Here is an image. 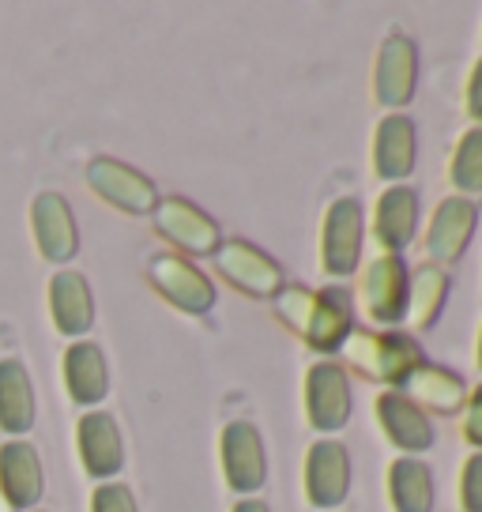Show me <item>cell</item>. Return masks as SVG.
Listing matches in <instances>:
<instances>
[{"label":"cell","mask_w":482,"mask_h":512,"mask_svg":"<svg viewBox=\"0 0 482 512\" xmlns=\"http://www.w3.org/2000/svg\"><path fill=\"white\" fill-rule=\"evenodd\" d=\"M272 305L290 332L302 336V343H309L317 354L343 351L347 336L354 332V305L347 287H283Z\"/></svg>","instance_id":"6da1fadb"},{"label":"cell","mask_w":482,"mask_h":512,"mask_svg":"<svg viewBox=\"0 0 482 512\" xmlns=\"http://www.w3.org/2000/svg\"><path fill=\"white\" fill-rule=\"evenodd\" d=\"M343 354L358 373H366L370 381L392 384V388H400L407 373L426 362L422 347L403 332H351L343 343Z\"/></svg>","instance_id":"7a4b0ae2"},{"label":"cell","mask_w":482,"mask_h":512,"mask_svg":"<svg viewBox=\"0 0 482 512\" xmlns=\"http://www.w3.org/2000/svg\"><path fill=\"white\" fill-rule=\"evenodd\" d=\"M366 245V211L354 196L332 200V208L324 211L321 230V268L328 279H347L358 272Z\"/></svg>","instance_id":"3957f363"},{"label":"cell","mask_w":482,"mask_h":512,"mask_svg":"<svg viewBox=\"0 0 482 512\" xmlns=\"http://www.w3.org/2000/svg\"><path fill=\"white\" fill-rule=\"evenodd\" d=\"M351 381L336 362H313L306 373V415L317 433H339L351 422Z\"/></svg>","instance_id":"277c9868"},{"label":"cell","mask_w":482,"mask_h":512,"mask_svg":"<svg viewBox=\"0 0 482 512\" xmlns=\"http://www.w3.org/2000/svg\"><path fill=\"white\" fill-rule=\"evenodd\" d=\"M223 475L238 497H253L268 482V452L253 422H230L223 430Z\"/></svg>","instance_id":"5b68a950"},{"label":"cell","mask_w":482,"mask_h":512,"mask_svg":"<svg viewBox=\"0 0 482 512\" xmlns=\"http://www.w3.org/2000/svg\"><path fill=\"white\" fill-rule=\"evenodd\" d=\"M147 275H151V283L159 290L162 298L170 305H177L181 313H193V317H204L215 309V287L208 283V275L200 272L196 264L189 260H181L174 253H159L151 256V264H147Z\"/></svg>","instance_id":"8992f818"},{"label":"cell","mask_w":482,"mask_h":512,"mask_svg":"<svg viewBox=\"0 0 482 512\" xmlns=\"http://www.w3.org/2000/svg\"><path fill=\"white\" fill-rule=\"evenodd\" d=\"M407 287H411V275H407L403 256L381 253L362 272V309H366V317L396 332V324L407 317Z\"/></svg>","instance_id":"52a82bcc"},{"label":"cell","mask_w":482,"mask_h":512,"mask_svg":"<svg viewBox=\"0 0 482 512\" xmlns=\"http://www.w3.org/2000/svg\"><path fill=\"white\" fill-rule=\"evenodd\" d=\"M155 215V226L166 241H174L177 249L193 256H211L219 245H223V230L211 219L208 211H200L193 200L185 196H166L159 200V208L151 211Z\"/></svg>","instance_id":"ba28073f"},{"label":"cell","mask_w":482,"mask_h":512,"mask_svg":"<svg viewBox=\"0 0 482 512\" xmlns=\"http://www.w3.org/2000/svg\"><path fill=\"white\" fill-rule=\"evenodd\" d=\"M87 185H91L106 204H113V208L125 211V215H151V211L159 208V189H155V181L117 159L91 162V166H87Z\"/></svg>","instance_id":"9c48e42d"},{"label":"cell","mask_w":482,"mask_h":512,"mask_svg":"<svg viewBox=\"0 0 482 512\" xmlns=\"http://www.w3.org/2000/svg\"><path fill=\"white\" fill-rule=\"evenodd\" d=\"M211 256H215V268L249 298H275L283 290V268L249 241H223Z\"/></svg>","instance_id":"30bf717a"},{"label":"cell","mask_w":482,"mask_h":512,"mask_svg":"<svg viewBox=\"0 0 482 512\" xmlns=\"http://www.w3.org/2000/svg\"><path fill=\"white\" fill-rule=\"evenodd\" d=\"M351 494V456L339 441H313L306 452V497L313 509L336 512Z\"/></svg>","instance_id":"8fae6325"},{"label":"cell","mask_w":482,"mask_h":512,"mask_svg":"<svg viewBox=\"0 0 482 512\" xmlns=\"http://www.w3.org/2000/svg\"><path fill=\"white\" fill-rule=\"evenodd\" d=\"M373 91L385 110H403L418 91V49L407 34H388L377 53Z\"/></svg>","instance_id":"7c38bea8"},{"label":"cell","mask_w":482,"mask_h":512,"mask_svg":"<svg viewBox=\"0 0 482 512\" xmlns=\"http://www.w3.org/2000/svg\"><path fill=\"white\" fill-rule=\"evenodd\" d=\"M475 226H479V204L467 200V196H449L441 200L430 219V234H426V253L437 268L456 264L467 253V245L475 238Z\"/></svg>","instance_id":"4fadbf2b"},{"label":"cell","mask_w":482,"mask_h":512,"mask_svg":"<svg viewBox=\"0 0 482 512\" xmlns=\"http://www.w3.org/2000/svg\"><path fill=\"white\" fill-rule=\"evenodd\" d=\"M31 230L38 253L46 256L49 264H65L80 249V230H76V215L68 208V200L61 192H42L31 204Z\"/></svg>","instance_id":"5bb4252c"},{"label":"cell","mask_w":482,"mask_h":512,"mask_svg":"<svg viewBox=\"0 0 482 512\" xmlns=\"http://www.w3.org/2000/svg\"><path fill=\"white\" fill-rule=\"evenodd\" d=\"M373 166L388 185H400L418 166V128L407 113H388L373 136Z\"/></svg>","instance_id":"9a60e30c"},{"label":"cell","mask_w":482,"mask_h":512,"mask_svg":"<svg viewBox=\"0 0 482 512\" xmlns=\"http://www.w3.org/2000/svg\"><path fill=\"white\" fill-rule=\"evenodd\" d=\"M76 448L80 464L91 479H113L125 464V441L121 430L106 411H87L76 426Z\"/></svg>","instance_id":"2e32d148"},{"label":"cell","mask_w":482,"mask_h":512,"mask_svg":"<svg viewBox=\"0 0 482 512\" xmlns=\"http://www.w3.org/2000/svg\"><path fill=\"white\" fill-rule=\"evenodd\" d=\"M49 317L53 328L68 339H80L95 324V298L80 272H57L49 279Z\"/></svg>","instance_id":"e0dca14e"},{"label":"cell","mask_w":482,"mask_h":512,"mask_svg":"<svg viewBox=\"0 0 482 512\" xmlns=\"http://www.w3.org/2000/svg\"><path fill=\"white\" fill-rule=\"evenodd\" d=\"M400 388H403L400 396H407L418 411L456 415V411H464V403H467L464 377H460V373H452V369L430 366V362H422L418 369H411V373H407V381H403Z\"/></svg>","instance_id":"ac0fdd59"},{"label":"cell","mask_w":482,"mask_h":512,"mask_svg":"<svg viewBox=\"0 0 482 512\" xmlns=\"http://www.w3.org/2000/svg\"><path fill=\"white\" fill-rule=\"evenodd\" d=\"M0 490L12 501V509H34L42 501L46 475H42V460L34 445L27 441L0 445Z\"/></svg>","instance_id":"d6986e66"},{"label":"cell","mask_w":482,"mask_h":512,"mask_svg":"<svg viewBox=\"0 0 482 512\" xmlns=\"http://www.w3.org/2000/svg\"><path fill=\"white\" fill-rule=\"evenodd\" d=\"M377 418H381V430L388 433V441L400 448L403 456L434 448V426H430L426 411H418L415 403L400 392H381L377 396Z\"/></svg>","instance_id":"ffe728a7"},{"label":"cell","mask_w":482,"mask_h":512,"mask_svg":"<svg viewBox=\"0 0 482 512\" xmlns=\"http://www.w3.org/2000/svg\"><path fill=\"white\" fill-rule=\"evenodd\" d=\"M418 230V192L407 185H388L377 200V241L388 256H400Z\"/></svg>","instance_id":"44dd1931"},{"label":"cell","mask_w":482,"mask_h":512,"mask_svg":"<svg viewBox=\"0 0 482 512\" xmlns=\"http://www.w3.org/2000/svg\"><path fill=\"white\" fill-rule=\"evenodd\" d=\"M65 388L80 407H95L110 392V369L95 343L76 339L65 351Z\"/></svg>","instance_id":"7402d4cb"},{"label":"cell","mask_w":482,"mask_h":512,"mask_svg":"<svg viewBox=\"0 0 482 512\" xmlns=\"http://www.w3.org/2000/svg\"><path fill=\"white\" fill-rule=\"evenodd\" d=\"M434 471L415 460V456H400L388 467V501L392 512H434Z\"/></svg>","instance_id":"603a6c76"},{"label":"cell","mask_w":482,"mask_h":512,"mask_svg":"<svg viewBox=\"0 0 482 512\" xmlns=\"http://www.w3.org/2000/svg\"><path fill=\"white\" fill-rule=\"evenodd\" d=\"M34 426V384L16 358L0 362V430L19 437Z\"/></svg>","instance_id":"cb8c5ba5"},{"label":"cell","mask_w":482,"mask_h":512,"mask_svg":"<svg viewBox=\"0 0 482 512\" xmlns=\"http://www.w3.org/2000/svg\"><path fill=\"white\" fill-rule=\"evenodd\" d=\"M449 290H452V279L445 268L426 264V268L415 272L411 287H407V313H411V320H415L422 332L434 328L437 320H441L445 302H449Z\"/></svg>","instance_id":"d4e9b609"},{"label":"cell","mask_w":482,"mask_h":512,"mask_svg":"<svg viewBox=\"0 0 482 512\" xmlns=\"http://www.w3.org/2000/svg\"><path fill=\"white\" fill-rule=\"evenodd\" d=\"M449 181L460 196H479L482 192V125L467 128L456 144V155L449 162Z\"/></svg>","instance_id":"484cf974"},{"label":"cell","mask_w":482,"mask_h":512,"mask_svg":"<svg viewBox=\"0 0 482 512\" xmlns=\"http://www.w3.org/2000/svg\"><path fill=\"white\" fill-rule=\"evenodd\" d=\"M91 512H140V509H136V497H132L129 486L102 482L95 494H91Z\"/></svg>","instance_id":"4316f807"},{"label":"cell","mask_w":482,"mask_h":512,"mask_svg":"<svg viewBox=\"0 0 482 512\" xmlns=\"http://www.w3.org/2000/svg\"><path fill=\"white\" fill-rule=\"evenodd\" d=\"M460 505H464V512H482V452H475V456L464 464Z\"/></svg>","instance_id":"83f0119b"},{"label":"cell","mask_w":482,"mask_h":512,"mask_svg":"<svg viewBox=\"0 0 482 512\" xmlns=\"http://www.w3.org/2000/svg\"><path fill=\"white\" fill-rule=\"evenodd\" d=\"M460 430H464L467 441H471V445H475L482 452V388L475 392V396H471V400H467V407H464V426H460Z\"/></svg>","instance_id":"f1b7e54d"},{"label":"cell","mask_w":482,"mask_h":512,"mask_svg":"<svg viewBox=\"0 0 482 512\" xmlns=\"http://www.w3.org/2000/svg\"><path fill=\"white\" fill-rule=\"evenodd\" d=\"M467 113L482 121V61L471 68V80H467Z\"/></svg>","instance_id":"f546056e"},{"label":"cell","mask_w":482,"mask_h":512,"mask_svg":"<svg viewBox=\"0 0 482 512\" xmlns=\"http://www.w3.org/2000/svg\"><path fill=\"white\" fill-rule=\"evenodd\" d=\"M234 512H272V509H268V501H260V497H241L238 505H234Z\"/></svg>","instance_id":"4dcf8cb0"},{"label":"cell","mask_w":482,"mask_h":512,"mask_svg":"<svg viewBox=\"0 0 482 512\" xmlns=\"http://www.w3.org/2000/svg\"><path fill=\"white\" fill-rule=\"evenodd\" d=\"M0 512H16V509H12V501L4 497V490H0Z\"/></svg>","instance_id":"1f68e13d"},{"label":"cell","mask_w":482,"mask_h":512,"mask_svg":"<svg viewBox=\"0 0 482 512\" xmlns=\"http://www.w3.org/2000/svg\"><path fill=\"white\" fill-rule=\"evenodd\" d=\"M479 369H482V332H479Z\"/></svg>","instance_id":"d6a6232c"},{"label":"cell","mask_w":482,"mask_h":512,"mask_svg":"<svg viewBox=\"0 0 482 512\" xmlns=\"http://www.w3.org/2000/svg\"><path fill=\"white\" fill-rule=\"evenodd\" d=\"M31 512H42V509H31Z\"/></svg>","instance_id":"836d02e7"}]
</instances>
